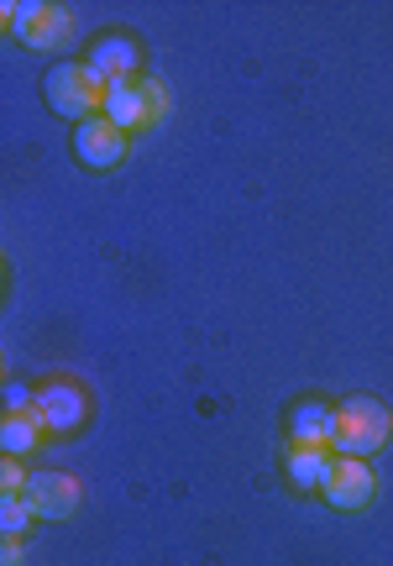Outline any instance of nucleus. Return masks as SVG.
Masks as SVG:
<instances>
[{
	"label": "nucleus",
	"instance_id": "obj_10",
	"mask_svg": "<svg viewBox=\"0 0 393 566\" xmlns=\"http://www.w3.org/2000/svg\"><path fill=\"white\" fill-rule=\"evenodd\" d=\"M331 467H336L331 446H294L289 441L284 472H289V483L299 488V493H320V488H326V478H331Z\"/></svg>",
	"mask_w": 393,
	"mask_h": 566
},
{
	"label": "nucleus",
	"instance_id": "obj_16",
	"mask_svg": "<svg viewBox=\"0 0 393 566\" xmlns=\"http://www.w3.org/2000/svg\"><path fill=\"white\" fill-rule=\"evenodd\" d=\"M142 90H147V101H152V116L163 122V116H168V90L158 80H142Z\"/></svg>",
	"mask_w": 393,
	"mask_h": 566
},
{
	"label": "nucleus",
	"instance_id": "obj_1",
	"mask_svg": "<svg viewBox=\"0 0 393 566\" xmlns=\"http://www.w3.org/2000/svg\"><path fill=\"white\" fill-rule=\"evenodd\" d=\"M393 441V409L383 399H368V394H357L347 405L336 409V436H331V451L336 457H373L383 446Z\"/></svg>",
	"mask_w": 393,
	"mask_h": 566
},
{
	"label": "nucleus",
	"instance_id": "obj_9",
	"mask_svg": "<svg viewBox=\"0 0 393 566\" xmlns=\"http://www.w3.org/2000/svg\"><path fill=\"white\" fill-rule=\"evenodd\" d=\"M110 126H121L126 137H137V132H147V126H158V116H152V101H147L142 80L131 84H110L105 90V111H100Z\"/></svg>",
	"mask_w": 393,
	"mask_h": 566
},
{
	"label": "nucleus",
	"instance_id": "obj_15",
	"mask_svg": "<svg viewBox=\"0 0 393 566\" xmlns=\"http://www.w3.org/2000/svg\"><path fill=\"white\" fill-rule=\"evenodd\" d=\"M32 405H38V394L26 384H6V415H26Z\"/></svg>",
	"mask_w": 393,
	"mask_h": 566
},
{
	"label": "nucleus",
	"instance_id": "obj_8",
	"mask_svg": "<svg viewBox=\"0 0 393 566\" xmlns=\"http://www.w3.org/2000/svg\"><path fill=\"white\" fill-rule=\"evenodd\" d=\"M21 499L32 504L38 520H68L79 509V478H68V472H38Z\"/></svg>",
	"mask_w": 393,
	"mask_h": 566
},
{
	"label": "nucleus",
	"instance_id": "obj_7",
	"mask_svg": "<svg viewBox=\"0 0 393 566\" xmlns=\"http://www.w3.org/2000/svg\"><path fill=\"white\" fill-rule=\"evenodd\" d=\"M137 63H142V48L126 38V32H105V38L89 48V74H95L105 90L137 80Z\"/></svg>",
	"mask_w": 393,
	"mask_h": 566
},
{
	"label": "nucleus",
	"instance_id": "obj_6",
	"mask_svg": "<svg viewBox=\"0 0 393 566\" xmlns=\"http://www.w3.org/2000/svg\"><path fill=\"white\" fill-rule=\"evenodd\" d=\"M47 424V436H74L84 420H89V394L79 384H42L38 405H32Z\"/></svg>",
	"mask_w": 393,
	"mask_h": 566
},
{
	"label": "nucleus",
	"instance_id": "obj_13",
	"mask_svg": "<svg viewBox=\"0 0 393 566\" xmlns=\"http://www.w3.org/2000/svg\"><path fill=\"white\" fill-rule=\"evenodd\" d=\"M32 520H38V514H32V504H26L21 493H6V499H0V535H6V541H21Z\"/></svg>",
	"mask_w": 393,
	"mask_h": 566
},
{
	"label": "nucleus",
	"instance_id": "obj_4",
	"mask_svg": "<svg viewBox=\"0 0 393 566\" xmlns=\"http://www.w3.org/2000/svg\"><path fill=\"white\" fill-rule=\"evenodd\" d=\"M126 153H131V137H126L121 126H110L105 116L74 126V158H79V168H89V174L121 168Z\"/></svg>",
	"mask_w": 393,
	"mask_h": 566
},
{
	"label": "nucleus",
	"instance_id": "obj_17",
	"mask_svg": "<svg viewBox=\"0 0 393 566\" xmlns=\"http://www.w3.org/2000/svg\"><path fill=\"white\" fill-rule=\"evenodd\" d=\"M0 566H21V541H6V551H0Z\"/></svg>",
	"mask_w": 393,
	"mask_h": 566
},
{
	"label": "nucleus",
	"instance_id": "obj_11",
	"mask_svg": "<svg viewBox=\"0 0 393 566\" xmlns=\"http://www.w3.org/2000/svg\"><path fill=\"white\" fill-rule=\"evenodd\" d=\"M289 436H294V446H331L336 409L320 405V399H305V405L289 415Z\"/></svg>",
	"mask_w": 393,
	"mask_h": 566
},
{
	"label": "nucleus",
	"instance_id": "obj_14",
	"mask_svg": "<svg viewBox=\"0 0 393 566\" xmlns=\"http://www.w3.org/2000/svg\"><path fill=\"white\" fill-rule=\"evenodd\" d=\"M26 483H32V478L21 472V462L6 457V462H0V499H6V493H26Z\"/></svg>",
	"mask_w": 393,
	"mask_h": 566
},
{
	"label": "nucleus",
	"instance_id": "obj_2",
	"mask_svg": "<svg viewBox=\"0 0 393 566\" xmlns=\"http://www.w3.org/2000/svg\"><path fill=\"white\" fill-rule=\"evenodd\" d=\"M0 17L11 27V38L26 42L32 53H68L74 38H79V21L63 6H47V0H21V6H0Z\"/></svg>",
	"mask_w": 393,
	"mask_h": 566
},
{
	"label": "nucleus",
	"instance_id": "obj_5",
	"mask_svg": "<svg viewBox=\"0 0 393 566\" xmlns=\"http://www.w3.org/2000/svg\"><path fill=\"white\" fill-rule=\"evenodd\" d=\"M378 493V478L373 467L362 462V457H336L331 478H326V488H320V499L331 509H341V514H352V509H368Z\"/></svg>",
	"mask_w": 393,
	"mask_h": 566
},
{
	"label": "nucleus",
	"instance_id": "obj_3",
	"mask_svg": "<svg viewBox=\"0 0 393 566\" xmlns=\"http://www.w3.org/2000/svg\"><path fill=\"white\" fill-rule=\"evenodd\" d=\"M42 101L63 122H95L105 111V84L89 74V63H53L42 80Z\"/></svg>",
	"mask_w": 393,
	"mask_h": 566
},
{
	"label": "nucleus",
	"instance_id": "obj_12",
	"mask_svg": "<svg viewBox=\"0 0 393 566\" xmlns=\"http://www.w3.org/2000/svg\"><path fill=\"white\" fill-rule=\"evenodd\" d=\"M42 436H47V424H42L38 409H26V415H6V420H0V451H6V457H17V462L26 457V451H38Z\"/></svg>",
	"mask_w": 393,
	"mask_h": 566
}]
</instances>
